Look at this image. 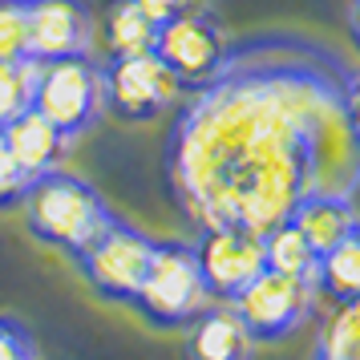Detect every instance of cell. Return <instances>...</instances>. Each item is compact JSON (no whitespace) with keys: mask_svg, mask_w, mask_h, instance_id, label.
<instances>
[{"mask_svg":"<svg viewBox=\"0 0 360 360\" xmlns=\"http://www.w3.org/2000/svg\"><path fill=\"white\" fill-rule=\"evenodd\" d=\"M195 227L267 235L311 191L356 195V77L304 37H251L195 89L166 142Z\"/></svg>","mask_w":360,"mask_h":360,"instance_id":"1","label":"cell"},{"mask_svg":"<svg viewBox=\"0 0 360 360\" xmlns=\"http://www.w3.org/2000/svg\"><path fill=\"white\" fill-rule=\"evenodd\" d=\"M20 207L29 214L33 239L57 247L65 255H77L114 214L89 182L61 170V166L49 170V174L29 179L25 195H20Z\"/></svg>","mask_w":360,"mask_h":360,"instance_id":"2","label":"cell"},{"mask_svg":"<svg viewBox=\"0 0 360 360\" xmlns=\"http://www.w3.org/2000/svg\"><path fill=\"white\" fill-rule=\"evenodd\" d=\"M211 304V295L202 288L191 243H154L146 263V276L138 283L134 308L150 328H186L198 311Z\"/></svg>","mask_w":360,"mask_h":360,"instance_id":"3","label":"cell"},{"mask_svg":"<svg viewBox=\"0 0 360 360\" xmlns=\"http://www.w3.org/2000/svg\"><path fill=\"white\" fill-rule=\"evenodd\" d=\"M33 110L49 126H57L65 142L82 138L101 114V69L94 65V57L77 53V57L37 61Z\"/></svg>","mask_w":360,"mask_h":360,"instance_id":"4","label":"cell"},{"mask_svg":"<svg viewBox=\"0 0 360 360\" xmlns=\"http://www.w3.org/2000/svg\"><path fill=\"white\" fill-rule=\"evenodd\" d=\"M150 251H154V239L150 235H142L126 219L110 214V223L73 259H77V271L85 276V283L101 300H110V304H134L138 283L146 276Z\"/></svg>","mask_w":360,"mask_h":360,"instance_id":"5","label":"cell"},{"mask_svg":"<svg viewBox=\"0 0 360 360\" xmlns=\"http://www.w3.org/2000/svg\"><path fill=\"white\" fill-rule=\"evenodd\" d=\"M182 98L174 73L158 61V53L110 57L101 65V105L122 122H154Z\"/></svg>","mask_w":360,"mask_h":360,"instance_id":"6","label":"cell"},{"mask_svg":"<svg viewBox=\"0 0 360 360\" xmlns=\"http://www.w3.org/2000/svg\"><path fill=\"white\" fill-rule=\"evenodd\" d=\"M227 49H231L227 33L219 29V20L207 8L170 17L166 25L154 29V53L174 73L182 94H195V89H202L211 82L223 69V61H227Z\"/></svg>","mask_w":360,"mask_h":360,"instance_id":"7","label":"cell"},{"mask_svg":"<svg viewBox=\"0 0 360 360\" xmlns=\"http://www.w3.org/2000/svg\"><path fill=\"white\" fill-rule=\"evenodd\" d=\"M311 300H316V288H311V283L263 267L259 276L251 279L243 292L231 295L227 304L235 308V316L243 320V328L251 332V340L271 344V340L292 336L295 328L308 320Z\"/></svg>","mask_w":360,"mask_h":360,"instance_id":"8","label":"cell"},{"mask_svg":"<svg viewBox=\"0 0 360 360\" xmlns=\"http://www.w3.org/2000/svg\"><path fill=\"white\" fill-rule=\"evenodd\" d=\"M195 263L207 295L227 304L263 271V235L243 227H202L195 243Z\"/></svg>","mask_w":360,"mask_h":360,"instance_id":"9","label":"cell"},{"mask_svg":"<svg viewBox=\"0 0 360 360\" xmlns=\"http://www.w3.org/2000/svg\"><path fill=\"white\" fill-rule=\"evenodd\" d=\"M94 45V17L82 0H29V57L57 61Z\"/></svg>","mask_w":360,"mask_h":360,"instance_id":"10","label":"cell"},{"mask_svg":"<svg viewBox=\"0 0 360 360\" xmlns=\"http://www.w3.org/2000/svg\"><path fill=\"white\" fill-rule=\"evenodd\" d=\"M186 328L191 332L182 344V360H251V352H255L251 332L243 328L231 304L211 300Z\"/></svg>","mask_w":360,"mask_h":360,"instance_id":"11","label":"cell"},{"mask_svg":"<svg viewBox=\"0 0 360 360\" xmlns=\"http://www.w3.org/2000/svg\"><path fill=\"white\" fill-rule=\"evenodd\" d=\"M0 138H4V146H8V154H13V162H17L29 179L57 170L61 158H65V146H69L65 138H61V130L49 126L33 105H29L25 114L13 117V122L0 130Z\"/></svg>","mask_w":360,"mask_h":360,"instance_id":"12","label":"cell"},{"mask_svg":"<svg viewBox=\"0 0 360 360\" xmlns=\"http://www.w3.org/2000/svg\"><path fill=\"white\" fill-rule=\"evenodd\" d=\"M316 255H324L328 247H336L340 239H348L356 231V207L352 198L344 195H324V191H311L295 202L292 219H288Z\"/></svg>","mask_w":360,"mask_h":360,"instance_id":"13","label":"cell"},{"mask_svg":"<svg viewBox=\"0 0 360 360\" xmlns=\"http://www.w3.org/2000/svg\"><path fill=\"white\" fill-rule=\"evenodd\" d=\"M154 20L134 4V0H105L101 4V41L110 57H130V53L154 49Z\"/></svg>","mask_w":360,"mask_h":360,"instance_id":"14","label":"cell"},{"mask_svg":"<svg viewBox=\"0 0 360 360\" xmlns=\"http://www.w3.org/2000/svg\"><path fill=\"white\" fill-rule=\"evenodd\" d=\"M316 295H328V304H348L360 292V231H352L348 239L336 247H328L316 259V276H311Z\"/></svg>","mask_w":360,"mask_h":360,"instance_id":"15","label":"cell"},{"mask_svg":"<svg viewBox=\"0 0 360 360\" xmlns=\"http://www.w3.org/2000/svg\"><path fill=\"white\" fill-rule=\"evenodd\" d=\"M316 251L308 247V239L292 227V223H279L263 235V267L267 271H279V276H292V279H304L311 283L316 276Z\"/></svg>","mask_w":360,"mask_h":360,"instance_id":"16","label":"cell"},{"mask_svg":"<svg viewBox=\"0 0 360 360\" xmlns=\"http://www.w3.org/2000/svg\"><path fill=\"white\" fill-rule=\"evenodd\" d=\"M316 352L332 360H356L360 356V308L356 300L348 304H332V316L320 324L316 336Z\"/></svg>","mask_w":360,"mask_h":360,"instance_id":"17","label":"cell"},{"mask_svg":"<svg viewBox=\"0 0 360 360\" xmlns=\"http://www.w3.org/2000/svg\"><path fill=\"white\" fill-rule=\"evenodd\" d=\"M37 61H0V130L33 105Z\"/></svg>","mask_w":360,"mask_h":360,"instance_id":"18","label":"cell"},{"mask_svg":"<svg viewBox=\"0 0 360 360\" xmlns=\"http://www.w3.org/2000/svg\"><path fill=\"white\" fill-rule=\"evenodd\" d=\"M0 61H29V0H0Z\"/></svg>","mask_w":360,"mask_h":360,"instance_id":"19","label":"cell"},{"mask_svg":"<svg viewBox=\"0 0 360 360\" xmlns=\"http://www.w3.org/2000/svg\"><path fill=\"white\" fill-rule=\"evenodd\" d=\"M0 360H37L33 336L25 332L20 320H8V316H0Z\"/></svg>","mask_w":360,"mask_h":360,"instance_id":"20","label":"cell"},{"mask_svg":"<svg viewBox=\"0 0 360 360\" xmlns=\"http://www.w3.org/2000/svg\"><path fill=\"white\" fill-rule=\"evenodd\" d=\"M25 186H29V174L13 162V154H8L4 138H0V207H17Z\"/></svg>","mask_w":360,"mask_h":360,"instance_id":"21","label":"cell"},{"mask_svg":"<svg viewBox=\"0 0 360 360\" xmlns=\"http://www.w3.org/2000/svg\"><path fill=\"white\" fill-rule=\"evenodd\" d=\"M142 13H146L154 25H166L170 17H182V13H195V8H207V0H134Z\"/></svg>","mask_w":360,"mask_h":360,"instance_id":"22","label":"cell"},{"mask_svg":"<svg viewBox=\"0 0 360 360\" xmlns=\"http://www.w3.org/2000/svg\"><path fill=\"white\" fill-rule=\"evenodd\" d=\"M316 360H332V356H320V352H316Z\"/></svg>","mask_w":360,"mask_h":360,"instance_id":"23","label":"cell"}]
</instances>
